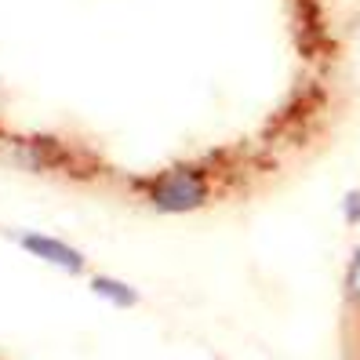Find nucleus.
Here are the masks:
<instances>
[{"instance_id": "obj_1", "label": "nucleus", "mask_w": 360, "mask_h": 360, "mask_svg": "<svg viewBox=\"0 0 360 360\" xmlns=\"http://www.w3.org/2000/svg\"><path fill=\"white\" fill-rule=\"evenodd\" d=\"M146 197L160 215H186L211 200V179L193 164H179L146 182Z\"/></svg>"}, {"instance_id": "obj_2", "label": "nucleus", "mask_w": 360, "mask_h": 360, "mask_svg": "<svg viewBox=\"0 0 360 360\" xmlns=\"http://www.w3.org/2000/svg\"><path fill=\"white\" fill-rule=\"evenodd\" d=\"M11 237L18 240V248L26 251V255L48 262L62 273H73V277H80L84 269H88V259H84V251H77L73 244L58 240V237H48V233H37V229H18L11 233Z\"/></svg>"}, {"instance_id": "obj_3", "label": "nucleus", "mask_w": 360, "mask_h": 360, "mask_svg": "<svg viewBox=\"0 0 360 360\" xmlns=\"http://www.w3.org/2000/svg\"><path fill=\"white\" fill-rule=\"evenodd\" d=\"M91 291L98 295L102 302H110V306H117V309H131V306H139V291H135L131 284L117 281V277H105V273L91 277Z\"/></svg>"}, {"instance_id": "obj_4", "label": "nucleus", "mask_w": 360, "mask_h": 360, "mask_svg": "<svg viewBox=\"0 0 360 360\" xmlns=\"http://www.w3.org/2000/svg\"><path fill=\"white\" fill-rule=\"evenodd\" d=\"M346 291H349V299L360 306V248L353 251V259H349V269H346Z\"/></svg>"}, {"instance_id": "obj_5", "label": "nucleus", "mask_w": 360, "mask_h": 360, "mask_svg": "<svg viewBox=\"0 0 360 360\" xmlns=\"http://www.w3.org/2000/svg\"><path fill=\"white\" fill-rule=\"evenodd\" d=\"M342 219L360 222V189H349V193L342 197Z\"/></svg>"}]
</instances>
